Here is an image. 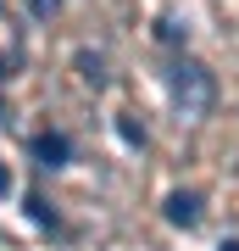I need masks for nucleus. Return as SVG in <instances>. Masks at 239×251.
I'll list each match as a JSON object with an SVG mask.
<instances>
[{
	"mask_svg": "<svg viewBox=\"0 0 239 251\" xmlns=\"http://www.w3.org/2000/svg\"><path fill=\"white\" fill-rule=\"evenodd\" d=\"M0 196H11V173H6V162H0Z\"/></svg>",
	"mask_w": 239,
	"mask_h": 251,
	"instance_id": "nucleus-9",
	"label": "nucleus"
},
{
	"mask_svg": "<svg viewBox=\"0 0 239 251\" xmlns=\"http://www.w3.org/2000/svg\"><path fill=\"white\" fill-rule=\"evenodd\" d=\"M78 67H84V84H95V90H100V84H106V62H100V56H78Z\"/></svg>",
	"mask_w": 239,
	"mask_h": 251,
	"instance_id": "nucleus-4",
	"label": "nucleus"
},
{
	"mask_svg": "<svg viewBox=\"0 0 239 251\" xmlns=\"http://www.w3.org/2000/svg\"><path fill=\"white\" fill-rule=\"evenodd\" d=\"M56 6H62V0H28V11H34L39 23H50V17H56Z\"/></svg>",
	"mask_w": 239,
	"mask_h": 251,
	"instance_id": "nucleus-6",
	"label": "nucleus"
},
{
	"mask_svg": "<svg viewBox=\"0 0 239 251\" xmlns=\"http://www.w3.org/2000/svg\"><path fill=\"white\" fill-rule=\"evenodd\" d=\"M217 251H239V240H222V246H217Z\"/></svg>",
	"mask_w": 239,
	"mask_h": 251,
	"instance_id": "nucleus-10",
	"label": "nucleus"
},
{
	"mask_svg": "<svg viewBox=\"0 0 239 251\" xmlns=\"http://www.w3.org/2000/svg\"><path fill=\"white\" fill-rule=\"evenodd\" d=\"M167 90H173V106L184 112V117H206V112H212L217 84H212V73H206L200 62H173Z\"/></svg>",
	"mask_w": 239,
	"mask_h": 251,
	"instance_id": "nucleus-1",
	"label": "nucleus"
},
{
	"mask_svg": "<svg viewBox=\"0 0 239 251\" xmlns=\"http://www.w3.org/2000/svg\"><path fill=\"white\" fill-rule=\"evenodd\" d=\"M117 134H123L128 145H145V128H133V123H128V117H123V123H117Z\"/></svg>",
	"mask_w": 239,
	"mask_h": 251,
	"instance_id": "nucleus-8",
	"label": "nucleus"
},
{
	"mask_svg": "<svg viewBox=\"0 0 239 251\" xmlns=\"http://www.w3.org/2000/svg\"><path fill=\"white\" fill-rule=\"evenodd\" d=\"M167 224L195 229V224H200V196H189V190H173V196H167Z\"/></svg>",
	"mask_w": 239,
	"mask_h": 251,
	"instance_id": "nucleus-3",
	"label": "nucleus"
},
{
	"mask_svg": "<svg viewBox=\"0 0 239 251\" xmlns=\"http://www.w3.org/2000/svg\"><path fill=\"white\" fill-rule=\"evenodd\" d=\"M28 218H34L39 229H56V212L44 206V196H28Z\"/></svg>",
	"mask_w": 239,
	"mask_h": 251,
	"instance_id": "nucleus-5",
	"label": "nucleus"
},
{
	"mask_svg": "<svg viewBox=\"0 0 239 251\" xmlns=\"http://www.w3.org/2000/svg\"><path fill=\"white\" fill-rule=\"evenodd\" d=\"M34 156H39V168H67V156H72V140L67 134H56V128H44V134H34Z\"/></svg>",
	"mask_w": 239,
	"mask_h": 251,
	"instance_id": "nucleus-2",
	"label": "nucleus"
},
{
	"mask_svg": "<svg viewBox=\"0 0 239 251\" xmlns=\"http://www.w3.org/2000/svg\"><path fill=\"white\" fill-rule=\"evenodd\" d=\"M0 123H6V106H0Z\"/></svg>",
	"mask_w": 239,
	"mask_h": 251,
	"instance_id": "nucleus-11",
	"label": "nucleus"
},
{
	"mask_svg": "<svg viewBox=\"0 0 239 251\" xmlns=\"http://www.w3.org/2000/svg\"><path fill=\"white\" fill-rule=\"evenodd\" d=\"M184 34H189V28H178V17H161V39H167V45H178Z\"/></svg>",
	"mask_w": 239,
	"mask_h": 251,
	"instance_id": "nucleus-7",
	"label": "nucleus"
}]
</instances>
